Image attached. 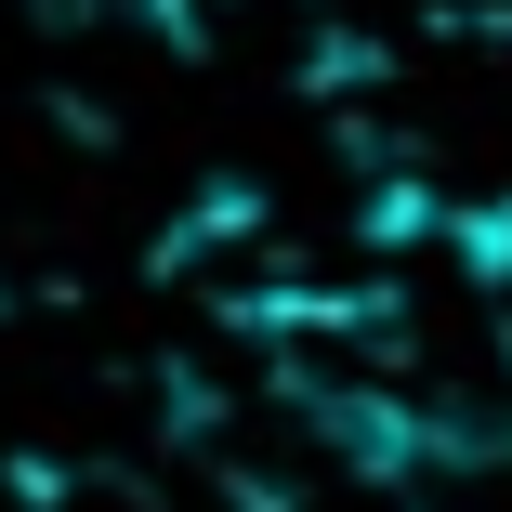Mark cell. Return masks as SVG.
<instances>
[{
  "label": "cell",
  "instance_id": "obj_1",
  "mask_svg": "<svg viewBox=\"0 0 512 512\" xmlns=\"http://www.w3.org/2000/svg\"><path fill=\"white\" fill-rule=\"evenodd\" d=\"M53 40H197V0H14Z\"/></svg>",
  "mask_w": 512,
  "mask_h": 512
}]
</instances>
